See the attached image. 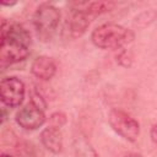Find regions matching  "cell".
<instances>
[{
    "label": "cell",
    "mask_w": 157,
    "mask_h": 157,
    "mask_svg": "<svg viewBox=\"0 0 157 157\" xmlns=\"http://www.w3.org/2000/svg\"><path fill=\"white\" fill-rule=\"evenodd\" d=\"M108 123L112 130L126 141L135 142L140 135L139 121L119 108H113L109 110Z\"/></svg>",
    "instance_id": "obj_4"
},
{
    "label": "cell",
    "mask_w": 157,
    "mask_h": 157,
    "mask_svg": "<svg viewBox=\"0 0 157 157\" xmlns=\"http://www.w3.org/2000/svg\"><path fill=\"white\" fill-rule=\"evenodd\" d=\"M26 87L22 80L16 76L4 77L0 82V98L4 105L9 108L20 107L25 99Z\"/></svg>",
    "instance_id": "obj_5"
},
{
    "label": "cell",
    "mask_w": 157,
    "mask_h": 157,
    "mask_svg": "<svg viewBox=\"0 0 157 157\" xmlns=\"http://www.w3.org/2000/svg\"><path fill=\"white\" fill-rule=\"evenodd\" d=\"M61 12L60 10L49 2L40 4L34 13H33V27L37 33V37L43 40L48 42L53 38L56 28L60 23Z\"/></svg>",
    "instance_id": "obj_3"
},
{
    "label": "cell",
    "mask_w": 157,
    "mask_h": 157,
    "mask_svg": "<svg viewBox=\"0 0 157 157\" xmlns=\"http://www.w3.org/2000/svg\"><path fill=\"white\" fill-rule=\"evenodd\" d=\"M29 97H31L29 102H31L32 104H34L36 107H38V108H40V109L45 110V108H47V103H45L44 98L40 96V93H39V92H37V91H32Z\"/></svg>",
    "instance_id": "obj_13"
},
{
    "label": "cell",
    "mask_w": 157,
    "mask_h": 157,
    "mask_svg": "<svg viewBox=\"0 0 157 157\" xmlns=\"http://www.w3.org/2000/svg\"><path fill=\"white\" fill-rule=\"evenodd\" d=\"M7 108H9V107H6V105H2V109H1V112H2L1 123H5V120L7 119Z\"/></svg>",
    "instance_id": "obj_16"
},
{
    "label": "cell",
    "mask_w": 157,
    "mask_h": 157,
    "mask_svg": "<svg viewBox=\"0 0 157 157\" xmlns=\"http://www.w3.org/2000/svg\"><path fill=\"white\" fill-rule=\"evenodd\" d=\"M1 157H13V156H11V155H9V153H2Z\"/></svg>",
    "instance_id": "obj_19"
},
{
    "label": "cell",
    "mask_w": 157,
    "mask_h": 157,
    "mask_svg": "<svg viewBox=\"0 0 157 157\" xmlns=\"http://www.w3.org/2000/svg\"><path fill=\"white\" fill-rule=\"evenodd\" d=\"M74 148L77 157H98L93 147L83 136H77L74 142Z\"/></svg>",
    "instance_id": "obj_11"
},
{
    "label": "cell",
    "mask_w": 157,
    "mask_h": 157,
    "mask_svg": "<svg viewBox=\"0 0 157 157\" xmlns=\"http://www.w3.org/2000/svg\"><path fill=\"white\" fill-rule=\"evenodd\" d=\"M125 157H142V156L141 155H136V153H130V155H128Z\"/></svg>",
    "instance_id": "obj_18"
},
{
    "label": "cell",
    "mask_w": 157,
    "mask_h": 157,
    "mask_svg": "<svg viewBox=\"0 0 157 157\" xmlns=\"http://www.w3.org/2000/svg\"><path fill=\"white\" fill-rule=\"evenodd\" d=\"M117 60H118V63H119L120 65H123V66H130V65H131V61H132V56H131V54H130L129 50L123 49V50L118 54Z\"/></svg>",
    "instance_id": "obj_14"
},
{
    "label": "cell",
    "mask_w": 157,
    "mask_h": 157,
    "mask_svg": "<svg viewBox=\"0 0 157 157\" xmlns=\"http://www.w3.org/2000/svg\"><path fill=\"white\" fill-rule=\"evenodd\" d=\"M42 145L52 153H60L63 150V135L60 129L48 125L40 131L39 135Z\"/></svg>",
    "instance_id": "obj_9"
},
{
    "label": "cell",
    "mask_w": 157,
    "mask_h": 157,
    "mask_svg": "<svg viewBox=\"0 0 157 157\" xmlns=\"http://www.w3.org/2000/svg\"><path fill=\"white\" fill-rule=\"evenodd\" d=\"M134 32L121 25L108 22L96 27L91 33V42L99 49H124L132 42Z\"/></svg>",
    "instance_id": "obj_2"
},
{
    "label": "cell",
    "mask_w": 157,
    "mask_h": 157,
    "mask_svg": "<svg viewBox=\"0 0 157 157\" xmlns=\"http://www.w3.org/2000/svg\"><path fill=\"white\" fill-rule=\"evenodd\" d=\"M150 137L152 140V142L155 145H157V124L152 125L151 126V130H150Z\"/></svg>",
    "instance_id": "obj_15"
},
{
    "label": "cell",
    "mask_w": 157,
    "mask_h": 157,
    "mask_svg": "<svg viewBox=\"0 0 157 157\" xmlns=\"http://www.w3.org/2000/svg\"><path fill=\"white\" fill-rule=\"evenodd\" d=\"M65 123H66V115L61 112H55L49 118V125L54 126V128H58V129L64 126Z\"/></svg>",
    "instance_id": "obj_12"
},
{
    "label": "cell",
    "mask_w": 157,
    "mask_h": 157,
    "mask_svg": "<svg viewBox=\"0 0 157 157\" xmlns=\"http://www.w3.org/2000/svg\"><path fill=\"white\" fill-rule=\"evenodd\" d=\"M90 23H91V16H88L86 12L74 9L71 10V16L67 21V26H69V32L74 38L81 37L90 27Z\"/></svg>",
    "instance_id": "obj_10"
},
{
    "label": "cell",
    "mask_w": 157,
    "mask_h": 157,
    "mask_svg": "<svg viewBox=\"0 0 157 157\" xmlns=\"http://www.w3.org/2000/svg\"><path fill=\"white\" fill-rule=\"evenodd\" d=\"M17 2L16 1H12V2H7V1H1V5L2 6H13V5H16Z\"/></svg>",
    "instance_id": "obj_17"
},
{
    "label": "cell",
    "mask_w": 157,
    "mask_h": 157,
    "mask_svg": "<svg viewBox=\"0 0 157 157\" xmlns=\"http://www.w3.org/2000/svg\"><path fill=\"white\" fill-rule=\"evenodd\" d=\"M31 72L36 78H39L42 81H49L56 74V64L53 58L47 55H39L32 61Z\"/></svg>",
    "instance_id": "obj_7"
},
{
    "label": "cell",
    "mask_w": 157,
    "mask_h": 157,
    "mask_svg": "<svg viewBox=\"0 0 157 157\" xmlns=\"http://www.w3.org/2000/svg\"><path fill=\"white\" fill-rule=\"evenodd\" d=\"M44 110L36 107L31 102L21 107L15 114V121L25 130H37L45 123Z\"/></svg>",
    "instance_id": "obj_6"
},
{
    "label": "cell",
    "mask_w": 157,
    "mask_h": 157,
    "mask_svg": "<svg viewBox=\"0 0 157 157\" xmlns=\"http://www.w3.org/2000/svg\"><path fill=\"white\" fill-rule=\"evenodd\" d=\"M31 34L20 23L2 20L0 61L1 66H9L25 60L29 54Z\"/></svg>",
    "instance_id": "obj_1"
},
{
    "label": "cell",
    "mask_w": 157,
    "mask_h": 157,
    "mask_svg": "<svg viewBox=\"0 0 157 157\" xmlns=\"http://www.w3.org/2000/svg\"><path fill=\"white\" fill-rule=\"evenodd\" d=\"M115 5L117 4L113 1H72L70 2L71 9L83 11L91 17L102 15L104 12H109L115 7Z\"/></svg>",
    "instance_id": "obj_8"
}]
</instances>
